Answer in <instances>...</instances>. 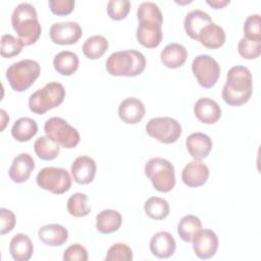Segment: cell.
<instances>
[{
    "mask_svg": "<svg viewBox=\"0 0 261 261\" xmlns=\"http://www.w3.org/2000/svg\"><path fill=\"white\" fill-rule=\"evenodd\" d=\"M253 93L251 71L242 65L232 66L226 74V83L222 88V99L230 106L247 103Z\"/></svg>",
    "mask_w": 261,
    "mask_h": 261,
    "instance_id": "1",
    "label": "cell"
},
{
    "mask_svg": "<svg viewBox=\"0 0 261 261\" xmlns=\"http://www.w3.org/2000/svg\"><path fill=\"white\" fill-rule=\"evenodd\" d=\"M11 24L24 46L36 43L42 33L37 10L30 3H20L14 8Z\"/></svg>",
    "mask_w": 261,
    "mask_h": 261,
    "instance_id": "2",
    "label": "cell"
},
{
    "mask_svg": "<svg viewBox=\"0 0 261 261\" xmlns=\"http://www.w3.org/2000/svg\"><path fill=\"white\" fill-rule=\"evenodd\" d=\"M106 69L114 76H137L146 67L143 53L137 50H124L112 53L106 60Z\"/></svg>",
    "mask_w": 261,
    "mask_h": 261,
    "instance_id": "3",
    "label": "cell"
},
{
    "mask_svg": "<svg viewBox=\"0 0 261 261\" xmlns=\"http://www.w3.org/2000/svg\"><path fill=\"white\" fill-rule=\"evenodd\" d=\"M64 98V87L60 83L51 82L30 96L29 108L36 114H44L48 110L59 106Z\"/></svg>",
    "mask_w": 261,
    "mask_h": 261,
    "instance_id": "4",
    "label": "cell"
},
{
    "mask_svg": "<svg viewBox=\"0 0 261 261\" xmlns=\"http://www.w3.org/2000/svg\"><path fill=\"white\" fill-rule=\"evenodd\" d=\"M145 174L158 192H170L175 186L174 167L167 159L154 157L148 160L145 164Z\"/></svg>",
    "mask_w": 261,
    "mask_h": 261,
    "instance_id": "5",
    "label": "cell"
},
{
    "mask_svg": "<svg viewBox=\"0 0 261 261\" xmlns=\"http://www.w3.org/2000/svg\"><path fill=\"white\" fill-rule=\"evenodd\" d=\"M40 64L33 59H23L11 64L6 70V79L12 90L23 92L39 77Z\"/></svg>",
    "mask_w": 261,
    "mask_h": 261,
    "instance_id": "6",
    "label": "cell"
},
{
    "mask_svg": "<svg viewBox=\"0 0 261 261\" xmlns=\"http://www.w3.org/2000/svg\"><path fill=\"white\" fill-rule=\"evenodd\" d=\"M37 185L55 195L64 194L71 187V177L68 171L61 167H44L36 177Z\"/></svg>",
    "mask_w": 261,
    "mask_h": 261,
    "instance_id": "7",
    "label": "cell"
},
{
    "mask_svg": "<svg viewBox=\"0 0 261 261\" xmlns=\"http://www.w3.org/2000/svg\"><path fill=\"white\" fill-rule=\"evenodd\" d=\"M44 130L46 136L66 149H72L80 143L79 132L61 117L49 118L44 124Z\"/></svg>",
    "mask_w": 261,
    "mask_h": 261,
    "instance_id": "8",
    "label": "cell"
},
{
    "mask_svg": "<svg viewBox=\"0 0 261 261\" xmlns=\"http://www.w3.org/2000/svg\"><path fill=\"white\" fill-rule=\"evenodd\" d=\"M147 134L163 144H172L181 136V125L171 117H155L146 125Z\"/></svg>",
    "mask_w": 261,
    "mask_h": 261,
    "instance_id": "9",
    "label": "cell"
},
{
    "mask_svg": "<svg viewBox=\"0 0 261 261\" xmlns=\"http://www.w3.org/2000/svg\"><path fill=\"white\" fill-rule=\"evenodd\" d=\"M192 71L201 87L210 89L220 76V65L211 56L201 54L193 60Z\"/></svg>",
    "mask_w": 261,
    "mask_h": 261,
    "instance_id": "10",
    "label": "cell"
},
{
    "mask_svg": "<svg viewBox=\"0 0 261 261\" xmlns=\"http://www.w3.org/2000/svg\"><path fill=\"white\" fill-rule=\"evenodd\" d=\"M49 35L51 41L55 44L72 45L81 39L83 36V30L75 21L55 22L51 25Z\"/></svg>",
    "mask_w": 261,
    "mask_h": 261,
    "instance_id": "11",
    "label": "cell"
},
{
    "mask_svg": "<svg viewBox=\"0 0 261 261\" xmlns=\"http://www.w3.org/2000/svg\"><path fill=\"white\" fill-rule=\"evenodd\" d=\"M193 250L200 259L213 257L218 249V238L216 233L208 228H201L193 238Z\"/></svg>",
    "mask_w": 261,
    "mask_h": 261,
    "instance_id": "12",
    "label": "cell"
},
{
    "mask_svg": "<svg viewBox=\"0 0 261 261\" xmlns=\"http://www.w3.org/2000/svg\"><path fill=\"white\" fill-rule=\"evenodd\" d=\"M209 177V168L201 160L189 162L182 169L181 179L190 188H198L206 184Z\"/></svg>",
    "mask_w": 261,
    "mask_h": 261,
    "instance_id": "13",
    "label": "cell"
},
{
    "mask_svg": "<svg viewBox=\"0 0 261 261\" xmlns=\"http://www.w3.org/2000/svg\"><path fill=\"white\" fill-rule=\"evenodd\" d=\"M34 169L35 161L33 157L28 153H20L13 159L8 169V175L13 182L21 184L29 179Z\"/></svg>",
    "mask_w": 261,
    "mask_h": 261,
    "instance_id": "14",
    "label": "cell"
},
{
    "mask_svg": "<svg viewBox=\"0 0 261 261\" xmlns=\"http://www.w3.org/2000/svg\"><path fill=\"white\" fill-rule=\"evenodd\" d=\"M145 105L135 97H129L122 100L118 106L119 118L127 124H137L145 116Z\"/></svg>",
    "mask_w": 261,
    "mask_h": 261,
    "instance_id": "15",
    "label": "cell"
},
{
    "mask_svg": "<svg viewBox=\"0 0 261 261\" xmlns=\"http://www.w3.org/2000/svg\"><path fill=\"white\" fill-rule=\"evenodd\" d=\"M161 24L153 21H139L137 29V40L146 48H155L162 41Z\"/></svg>",
    "mask_w": 261,
    "mask_h": 261,
    "instance_id": "16",
    "label": "cell"
},
{
    "mask_svg": "<svg viewBox=\"0 0 261 261\" xmlns=\"http://www.w3.org/2000/svg\"><path fill=\"white\" fill-rule=\"evenodd\" d=\"M97 166L94 159L89 156H80L71 164V175L75 182L88 185L93 181Z\"/></svg>",
    "mask_w": 261,
    "mask_h": 261,
    "instance_id": "17",
    "label": "cell"
},
{
    "mask_svg": "<svg viewBox=\"0 0 261 261\" xmlns=\"http://www.w3.org/2000/svg\"><path fill=\"white\" fill-rule=\"evenodd\" d=\"M194 113L197 119L205 124L217 122L221 116V108L218 103L210 98H200L194 105Z\"/></svg>",
    "mask_w": 261,
    "mask_h": 261,
    "instance_id": "18",
    "label": "cell"
},
{
    "mask_svg": "<svg viewBox=\"0 0 261 261\" xmlns=\"http://www.w3.org/2000/svg\"><path fill=\"white\" fill-rule=\"evenodd\" d=\"M212 145L210 137L200 132L191 134L186 140L187 150L194 160L205 159L211 152Z\"/></svg>",
    "mask_w": 261,
    "mask_h": 261,
    "instance_id": "19",
    "label": "cell"
},
{
    "mask_svg": "<svg viewBox=\"0 0 261 261\" xmlns=\"http://www.w3.org/2000/svg\"><path fill=\"white\" fill-rule=\"evenodd\" d=\"M175 240L167 231H159L151 238L150 251L157 258L166 259L171 257L175 252Z\"/></svg>",
    "mask_w": 261,
    "mask_h": 261,
    "instance_id": "20",
    "label": "cell"
},
{
    "mask_svg": "<svg viewBox=\"0 0 261 261\" xmlns=\"http://www.w3.org/2000/svg\"><path fill=\"white\" fill-rule=\"evenodd\" d=\"M212 21L210 15L200 9H195L190 11L184 21V27L186 30L187 35L196 41H198V36L200 32L208 24H210Z\"/></svg>",
    "mask_w": 261,
    "mask_h": 261,
    "instance_id": "21",
    "label": "cell"
},
{
    "mask_svg": "<svg viewBox=\"0 0 261 261\" xmlns=\"http://www.w3.org/2000/svg\"><path fill=\"white\" fill-rule=\"evenodd\" d=\"M38 237L47 246L59 247L67 241L68 231L63 225L50 223L39 228Z\"/></svg>",
    "mask_w": 261,
    "mask_h": 261,
    "instance_id": "22",
    "label": "cell"
},
{
    "mask_svg": "<svg viewBox=\"0 0 261 261\" xmlns=\"http://www.w3.org/2000/svg\"><path fill=\"white\" fill-rule=\"evenodd\" d=\"M188 58V51L185 46L178 43H170L161 51L160 59L163 65L168 68H178L185 64Z\"/></svg>",
    "mask_w": 261,
    "mask_h": 261,
    "instance_id": "23",
    "label": "cell"
},
{
    "mask_svg": "<svg viewBox=\"0 0 261 261\" xmlns=\"http://www.w3.org/2000/svg\"><path fill=\"white\" fill-rule=\"evenodd\" d=\"M9 253L16 261H28L34 253V246L31 239L24 233L15 234L9 244Z\"/></svg>",
    "mask_w": 261,
    "mask_h": 261,
    "instance_id": "24",
    "label": "cell"
},
{
    "mask_svg": "<svg viewBox=\"0 0 261 261\" xmlns=\"http://www.w3.org/2000/svg\"><path fill=\"white\" fill-rule=\"evenodd\" d=\"M198 41L208 49H217L225 43V33L221 27L211 22L200 32Z\"/></svg>",
    "mask_w": 261,
    "mask_h": 261,
    "instance_id": "25",
    "label": "cell"
},
{
    "mask_svg": "<svg viewBox=\"0 0 261 261\" xmlns=\"http://www.w3.org/2000/svg\"><path fill=\"white\" fill-rule=\"evenodd\" d=\"M122 217L116 210L106 209L96 216V228L101 233H111L120 227Z\"/></svg>",
    "mask_w": 261,
    "mask_h": 261,
    "instance_id": "26",
    "label": "cell"
},
{
    "mask_svg": "<svg viewBox=\"0 0 261 261\" xmlns=\"http://www.w3.org/2000/svg\"><path fill=\"white\" fill-rule=\"evenodd\" d=\"M55 70L62 75H71L79 68V57L71 51H61L53 59Z\"/></svg>",
    "mask_w": 261,
    "mask_h": 261,
    "instance_id": "27",
    "label": "cell"
},
{
    "mask_svg": "<svg viewBox=\"0 0 261 261\" xmlns=\"http://www.w3.org/2000/svg\"><path fill=\"white\" fill-rule=\"evenodd\" d=\"M38 133L37 122L30 117L17 119L11 128L12 137L18 142H28Z\"/></svg>",
    "mask_w": 261,
    "mask_h": 261,
    "instance_id": "28",
    "label": "cell"
},
{
    "mask_svg": "<svg viewBox=\"0 0 261 261\" xmlns=\"http://www.w3.org/2000/svg\"><path fill=\"white\" fill-rule=\"evenodd\" d=\"M34 150L40 159L49 161L58 156L60 152V145L48 136H43L35 141Z\"/></svg>",
    "mask_w": 261,
    "mask_h": 261,
    "instance_id": "29",
    "label": "cell"
},
{
    "mask_svg": "<svg viewBox=\"0 0 261 261\" xmlns=\"http://www.w3.org/2000/svg\"><path fill=\"white\" fill-rule=\"evenodd\" d=\"M108 49V41L105 37L96 35L88 38L83 45V53L88 59H98Z\"/></svg>",
    "mask_w": 261,
    "mask_h": 261,
    "instance_id": "30",
    "label": "cell"
},
{
    "mask_svg": "<svg viewBox=\"0 0 261 261\" xmlns=\"http://www.w3.org/2000/svg\"><path fill=\"white\" fill-rule=\"evenodd\" d=\"M201 228H202V222L200 218L197 217L196 215L189 214L184 216L179 220L177 224V233L182 241L190 243L192 242L195 234Z\"/></svg>",
    "mask_w": 261,
    "mask_h": 261,
    "instance_id": "31",
    "label": "cell"
},
{
    "mask_svg": "<svg viewBox=\"0 0 261 261\" xmlns=\"http://www.w3.org/2000/svg\"><path fill=\"white\" fill-rule=\"evenodd\" d=\"M146 214L154 220H162L169 214L170 208L168 202L160 197H151L144 204Z\"/></svg>",
    "mask_w": 261,
    "mask_h": 261,
    "instance_id": "32",
    "label": "cell"
},
{
    "mask_svg": "<svg viewBox=\"0 0 261 261\" xmlns=\"http://www.w3.org/2000/svg\"><path fill=\"white\" fill-rule=\"evenodd\" d=\"M67 211L73 217H84L91 212L88 204V196L83 193H74L67 200Z\"/></svg>",
    "mask_w": 261,
    "mask_h": 261,
    "instance_id": "33",
    "label": "cell"
},
{
    "mask_svg": "<svg viewBox=\"0 0 261 261\" xmlns=\"http://www.w3.org/2000/svg\"><path fill=\"white\" fill-rule=\"evenodd\" d=\"M137 16L139 21H153L162 25L163 15L159 7L150 1L142 2L137 10Z\"/></svg>",
    "mask_w": 261,
    "mask_h": 261,
    "instance_id": "34",
    "label": "cell"
},
{
    "mask_svg": "<svg viewBox=\"0 0 261 261\" xmlns=\"http://www.w3.org/2000/svg\"><path fill=\"white\" fill-rule=\"evenodd\" d=\"M23 43L19 38H15L10 34H5L1 37V56L11 58L18 55L23 47Z\"/></svg>",
    "mask_w": 261,
    "mask_h": 261,
    "instance_id": "35",
    "label": "cell"
},
{
    "mask_svg": "<svg viewBox=\"0 0 261 261\" xmlns=\"http://www.w3.org/2000/svg\"><path fill=\"white\" fill-rule=\"evenodd\" d=\"M245 39L261 42V17L259 14H251L247 17L244 23Z\"/></svg>",
    "mask_w": 261,
    "mask_h": 261,
    "instance_id": "36",
    "label": "cell"
},
{
    "mask_svg": "<svg viewBox=\"0 0 261 261\" xmlns=\"http://www.w3.org/2000/svg\"><path fill=\"white\" fill-rule=\"evenodd\" d=\"M107 261H130L133 260V251L130 247L123 243H116L112 245L106 254Z\"/></svg>",
    "mask_w": 261,
    "mask_h": 261,
    "instance_id": "37",
    "label": "cell"
},
{
    "mask_svg": "<svg viewBox=\"0 0 261 261\" xmlns=\"http://www.w3.org/2000/svg\"><path fill=\"white\" fill-rule=\"evenodd\" d=\"M130 9V2L127 0H111L107 4V14L113 20L124 19Z\"/></svg>",
    "mask_w": 261,
    "mask_h": 261,
    "instance_id": "38",
    "label": "cell"
},
{
    "mask_svg": "<svg viewBox=\"0 0 261 261\" xmlns=\"http://www.w3.org/2000/svg\"><path fill=\"white\" fill-rule=\"evenodd\" d=\"M238 52L245 59H256L261 54V42L242 38L238 44Z\"/></svg>",
    "mask_w": 261,
    "mask_h": 261,
    "instance_id": "39",
    "label": "cell"
},
{
    "mask_svg": "<svg viewBox=\"0 0 261 261\" xmlns=\"http://www.w3.org/2000/svg\"><path fill=\"white\" fill-rule=\"evenodd\" d=\"M64 261H87L88 252L87 249L81 244H72L63 252Z\"/></svg>",
    "mask_w": 261,
    "mask_h": 261,
    "instance_id": "40",
    "label": "cell"
},
{
    "mask_svg": "<svg viewBox=\"0 0 261 261\" xmlns=\"http://www.w3.org/2000/svg\"><path fill=\"white\" fill-rule=\"evenodd\" d=\"M51 12L55 15H67L74 8L73 0H50L48 2Z\"/></svg>",
    "mask_w": 261,
    "mask_h": 261,
    "instance_id": "41",
    "label": "cell"
},
{
    "mask_svg": "<svg viewBox=\"0 0 261 261\" xmlns=\"http://www.w3.org/2000/svg\"><path fill=\"white\" fill-rule=\"evenodd\" d=\"M15 215L11 210L6 208L0 209V233L3 236L10 232L15 225Z\"/></svg>",
    "mask_w": 261,
    "mask_h": 261,
    "instance_id": "42",
    "label": "cell"
},
{
    "mask_svg": "<svg viewBox=\"0 0 261 261\" xmlns=\"http://www.w3.org/2000/svg\"><path fill=\"white\" fill-rule=\"evenodd\" d=\"M206 3L214 9H221L230 3L229 0H206Z\"/></svg>",
    "mask_w": 261,
    "mask_h": 261,
    "instance_id": "43",
    "label": "cell"
},
{
    "mask_svg": "<svg viewBox=\"0 0 261 261\" xmlns=\"http://www.w3.org/2000/svg\"><path fill=\"white\" fill-rule=\"evenodd\" d=\"M0 113H1V132H2V130L5 128V126H6L7 122H8V120H9V117H8V115L6 114L5 110H3V109L0 110Z\"/></svg>",
    "mask_w": 261,
    "mask_h": 261,
    "instance_id": "44",
    "label": "cell"
}]
</instances>
